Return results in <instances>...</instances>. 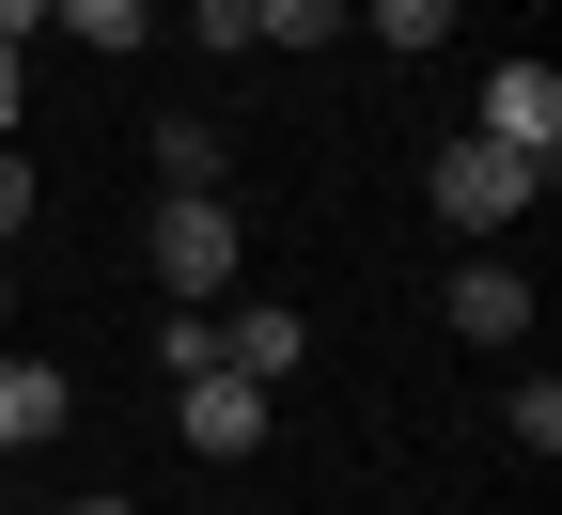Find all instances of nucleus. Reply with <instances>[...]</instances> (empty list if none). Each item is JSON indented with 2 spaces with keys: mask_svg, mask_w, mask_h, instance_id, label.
Masks as SVG:
<instances>
[{
  "mask_svg": "<svg viewBox=\"0 0 562 515\" xmlns=\"http://www.w3.org/2000/svg\"><path fill=\"white\" fill-rule=\"evenodd\" d=\"M63 406H79V391H63L47 359H0V469L32 454V437H63Z\"/></svg>",
  "mask_w": 562,
  "mask_h": 515,
  "instance_id": "nucleus-7",
  "label": "nucleus"
},
{
  "mask_svg": "<svg viewBox=\"0 0 562 515\" xmlns=\"http://www.w3.org/2000/svg\"><path fill=\"white\" fill-rule=\"evenodd\" d=\"M453 16H469V0H360V32L406 47V63H422V47H453Z\"/></svg>",
  "mask_w": 562,
  "mask_h": 515,
  "instance_id": "nucleus-10",
  "label": "nucleus"
},
{
  "mask_svg": "<svg viewBox=\"0 0 562 515\" xmlns=\"http://www.w3.org/2000/svg\"><path fill=\"white\" fill-rule=\"evenodd\" d=\"M63 515H140V500H63Z\"/></svg>",
  "mask_w": 562,
  "mask_h": 515,
  "instance_id": "nucleus-17",
  "label": "nucleus"
},
{
  "mask_svg": "<svg viewBox=\"0 0 562 515\" xmlns=\"http://www.w3.org/2000/svg\"><path fill=\"white\" fill-rule=\"evenodd\" d=\"M16 235H32V157L0 141V250H16Z\"/></svg>",
  "mask_w": 562,
  "mask_h": 515,
  "instance_id": "nucleus-14",
  "label": "nucleus"
},
{
  "mask_svg": "<svg viewBox=\"0 0 562 515\" xmlns=\"http://www.w3.org/2000/svg\"><path fill=\"white\" fill-rule=\"evenodd\" d=\"M235 203L220 188H157V281H172V298H220V281H235Z\"/></svg>",
  "mask_w": 562,
  "mask_h": 515,
  "instance_id": "nucleus-2",
  "label": "nucleus"
},
{
  "mask_svg": "<svg viewBox=\"0 0 562 515\" xmlns=\"http://www.w3.org/2000/svg\"><path fill=\"white\" fill-rule=\"evenodd\" d=\"M47 16L79 32V47H110V63H125V47H157V0H47Z\"/></svg>",
  "mask_w": 562,
  "mask_h": 515,
  "instance_id": "nucleus-9",
  "label": "nucleus"
},
{
  "mask_svg": "<svg viewBox=\"0 0 562 515\" xmlns=\"http://www.w3.org/2000/svg\"><path fill=\"white\" fill-rule=\"evenodd\" d=\"M16 110H32V63H16V47H0V141H16Z\"/></svg>",
  "mask_w": 562,
  "mask_h": 515,
  "instance_id": "nucleus-15",
  "label": "nucleus"
},
{
  "mask_svg": "<svg viewBox=\"0 0 562 515\" xmlns=\"http://www.w3.org/2000/svg\"><path fill=\"white\" fill-rule=\"evenodd\" d=\"M469 125L501 141L516 172H562V63H531V47H516L501 79H484V110H469Z\"/></svg>",
  "mask_w": 562,
  "mask_h": 515,
  "instance_id": "nucleus-3",
  "label": "nucleus"
},
{
  "mask_svg": "<svg viewBox=\"0 0 562 515\" xmlns=\"http://www.w3.org/2000/svg\"><path fill=\"white\" fill-rule=\"evenodd\" d=\"M220 172H235V141L203 125V110H172L157 125V188H220Z\"/></svg>",
  "mask_w": 562,
  "mask_h": 515,
  "instance_id": "nucleus-8",
  "label": "nucleus"
},
{
  "mask_svg": "<svg viewBox=\"0 0 562 515\" xmlns=\"http://www.w3.org/2000/svg\"><path fill=\"white\" fill-rule=\"evenodd\" d=\"M297 359H313V328L281 313V298H250V313H220V376H250V391H281V376H297Z\"/></svg>",
  "mask_w": 562,
  "mask_h": 515,
  "instance_id": "nucleus-5",
  "label": "nucleus"
},
{
  "mask_svg": "<svg viewBox=\"0 0 562 515\" xmlns=\"http://www.w3.org/2000/svg\"><path fill=\"white\" fill-rule=\"evenodd\" d=\"M157 376H220V313H203V298L157 328Z\"/></svg>",
  "mask_w": 562,
  "mask_h": 515,
  "instance_id": "nucleus-11",
  "label": "nucleus"
},
{
  "mask_svg": "<svg viewBox=\"0 0 562 515\" xmlns=\"http://www.w3.org/2000/svg\"><path fill=\"white\" fill-rule=\"evenodd\" d=\"M0 515H32V500H0Z\"/></svg>",
  "mask_w": 562,
  "mask_h": 515,
  "instance_id": "nucleus-18",
  "label": "nucleus"
},
{
  "mask_svg": "<svg viewBox=\"0 0 562 515\" xmlns=\"http://www.w3.org/2000/svg\"><path fill=\"white\" fill-rule=\"evenodd\" d=\"M438 313H453V344H531V281L516 266H453Z\"/></svg>",
  "mask_w": 562,
  "mask_h": 515,
  "instance_id": "nucleus-6",
  "label": "nucleus"
},
{
  "mask_svg": "<svg viewBox=\"0 0 562 515\" xmlns=\"http://www.w3.org/2000/svg\"><path fill=\"white\" fill-rule=\"evenodd\" d=\"M0 298H16V281H0Z\"/></svg>",
  "mask_w": 562,
  "mask_h": 515,
  "instance_id": "nucleus-19",
  "label": "nucleus"
},
{
  "mask_svg": "<svg viewBox=\"0 0 562 515\" xmlns=\"http://www.w3.org/2000/svg\"><path fill=\"white\" fill-rule=\"evenodd\" d=\"M501 422H516V454H562V391H547V376H516V391H501Z\"/></svg>",
  "mask_w": 562,
  "mask_h": 515,
  "instance_id": "nucleus-12",
  "label": "nucleus"
},
{
  "mask_svg": "<svg viewBox=\"0 0 562 515\" xmlns=\"http://www.w3.org/2000/svg\"><path fill=\"white\" fill-rule=\"evenodd\" d=\"M188 32H203V47H266V16H250V0H188Z\"/></svg>",
  "mask_w": 562,
  "mask_h": 515,
  "instance_id": "nucleus-13",
  "label": "nucleus"
},
{
  "mask_svg": "<svg viewBox=\"0 0 562 515\" xmlns=\"http://www.w3.org/2000/svg\"><path fill=\"white\" fill-rule=\"evenodd\" d=\"M172 422H188V454H203V469L266 454V391H250V376H172Z\"/></svg>",
  "mask_w": 562,
  "mask_h": 515,
  "instance_id": "nucleus-4",
  "label": "nucleus"
},
{
  "mask_svg": "<svg viewBox=\"0 0 562 515\" xmlns=\"http://www.w3.org/2000/svg\"><path fill=\"white\" fill-rule=\"evenodd\" d=\"M32 32H47V0H0V47H16V63H32Z\"/></svg>",
  "mask_w": 562,
  "mask_h": 515,
  "instance_id": "nucleus-16",
  "label": "nucleus"
},
{
  "mask_svg": "<svg viewBox=\"0 0 562 515\" xmlns=\"http://www.w3.org/2000/svg\"><path fill=\"white\" fill-rule=\"evenodd\" d=\"M422 188H438V219H453V235H516L547 172H516V157H501L484 125H453V141H438V172H422Z\"/></svg>",
  "mask_w": 562,
  "mask_h": 515,
  "instance_id": "nucleus-1",
  "label": "nucleus"
}]
</instances>
